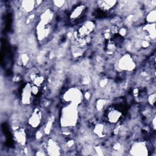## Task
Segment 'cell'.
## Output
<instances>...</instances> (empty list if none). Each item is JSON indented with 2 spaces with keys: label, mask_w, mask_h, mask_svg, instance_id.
I'll list each match as a JSON object with an SVG mask.
<instances>
[{
  "label": "cell",
  "mask_w": 156,
  "mask_h": 156,
  "mask_svg": "<svg viewBox=\"0 0 156 156\" xmlns=\"http://www.w3.org/2000/svg\"><path fill=\"white\" fill-rule=\"evenodd\" d=\"M100 4L105 9H108L115 6V1H101Z\"/></svg>",
  "instance_id": "cell-2"
},
{
  "label": "cell",
  "mask_w": 156,
  "mask_h": 156,
  "mask_svg": "<svg viewBox=\"0 0 156 156\" xmlns=\"http://www.w3.org/2000/svg\"><path fill=\"white\" fill-rule=\"evenodd\" d=\"M93 29V24L91 23H86L79 30V33L81 35H86L90 33L91 32L92 29Z\"/></svg>",
  "instance_id": "cell-1"
}]
</instances>
